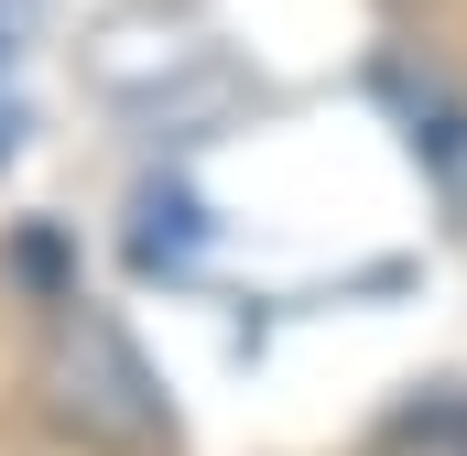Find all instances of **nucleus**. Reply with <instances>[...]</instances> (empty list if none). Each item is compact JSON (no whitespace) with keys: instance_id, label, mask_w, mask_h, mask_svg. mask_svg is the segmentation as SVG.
Returning <instances> with one entry per match:
<instances>
[{"instance_id":"nucleus-1","label":"nucleus","mask_w":467,"mask_h":456,"mask_svg":"<svg viewBox=\"0 0 467 456\" xmlns=\"http://www.w3.org/2000/svg\"><path fill=\"white\" fill-rule=\"evenodd\" d=\"M22 11H33V0H0V66L22 55Z\"/></svg>"}]
</instances>
